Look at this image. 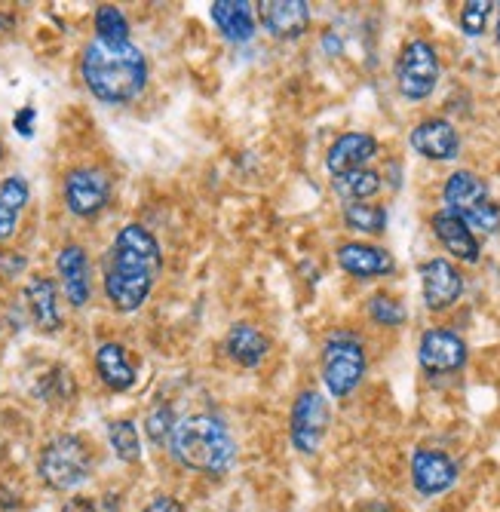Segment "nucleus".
Listing matches in <instances>:
<instances>
[{
  "mask_svg": "<svg viewBox=\"0 0 500 512\" xmlns=\"http://www.w3.org/2000/svg\"><path fill=\"white\" fill-rule=\"evenodd\" d=\"M323 46H326V53H329V56H335V53H341V50H344L341 40L335 37V31H329V34L323 37Z\"/></svg>",
  "mask_w": 500,
  "mask_h": 512,
  "instance_id": "obj_34",
  "label": "nucleus"
},
{
  "mask_svg": "<svg viewBox=\"0 0 500 512\" xmlns=\"http://www.w3.org/2000/svg\"><path fill=\"white\" fill-rule=\"evenodd\" d=\"M258 19L264 31L277 40H298L310 28V4L304 0H264L258 4Z\"/></svg>",
  "mask_w": 500,
  "mask_h": 512,
  "instance_id": "obj_17",
  "label": "nucleus"
},
{
  "mask_svg": "<svg viewBox=\"0 0 500 512\" xmlns=\"http://www.w3.org/2000/svg\"><path fill=\"white\" fill-rule=\"evenodd\" d=\"M0 329H4V316H0Z\"/></svg>",
  "mask_w": 500,
  "mask_h": 512,
  "instance_id": "obj_36",
  "label": "nucleus"
},
{
  "mask_svg": "<svg viewBox=\"0 0 500 512\" xmlns=\"http://www.w3.org/2000/svg\"><path fill=\"white\" fill-rule=\"evenodd\" d=\"M142 512H185V506H181L172 494H157Z\"/></svg>",
  "mask_w": 500,
  "mask_h": 512,
  "instance_id": "obj_32",
  "label": "nucleus"
},
{
  "mask_svg": "<svg viewBox=\"0 0 500 512\" xmlns=\"http://www.w3.org/2000/svg\"><path fill=\"white\" fill-rule=\"evenodd\" d=\"M0 160H4V148H0Z\"/></svg>",
  "mask_w": 500,
  "mask_h": 512,
  "instance_id": "obj_37",
  "label": "nucleus"
},
{
  "mask_svg": "<svg viewBox=\"0 0 500 512\" xmlns=\"http://www.w3.org/2000/svg\"><path fill=\"white\" fill-rule=\"evenodd\" d=\"M430 230H433V237L442 243V249L448 255H454V258L464 261V264H479L482 246H479V237L467 227L464 218H458V215L448 212V209H439L430 218Z\"/></svg>",
  "mask_w": 500,
  "mask_h": 512,
  "instance_id": "obj_16",
  "label": "nucleus"
},
{
  "mask_svg": "<svg viewBox=\"0 0 500 512\" xmlns=\"http://www.w3.org/2000/svg\"><path fill=\"white\" fill-rule=\"evenodd\" d=\"M338 267L347 273V276H356V279H375V276H390L396 270V258L381 249V246H372V243H341L338 252Z\"/></svg>",
  "mask_w": 500,
  "mask_h": 512,
  "instance_id": "obj_18",
  "label": "nucleus"
},
{
  "mask_svg": "<svg viewBox=\"0 0 500 512\" xmlns=\"http://www.w3.org/2000/svg\"><path fill=\"white\" fill-rule=\"evenodd\" d=\"M96 37L108 40V43H126L129 40V22H126L120 7L102 4L96 10Z\"/></svg>",
  "mask_w": 500,
  "mask_h": 512,
  "instance_id": "obj_27",
  "label": "nucleus"
},
{
  "mask_svg": "<svg viewBox=\"0 0 500 512\" xmlns=\"http://www.w3.org/2000/svg\"><path fill=\"white\" fill-rule=\"evenodd\" d=\"M224 353L243 368H258L270 353V341L252 322H237L224 338Z\"/></svg>",
  "mask_w": 500,
  "mask_h": 512,
  "instance_id": "obj_21",
  "label": "nucleus"
},
{
  "mask_svg": "<svg viewBox=\"0 0 500 512\" xmlns=\"http://www.w3.org/2000/svg\"><path fill=\"white\" fill-rule=\"evenodd\" d=\"M212 22L231 43H249L255 37V7L249 0H215L209 7Z\"/></svg>",
  "mask_w": 500,
  "mask_h": 512,
  "instance_id": "obj_20",
  "label": "nucleus"
},
{
  "mask_svg": "<svg viewBox=\"0 0 500 512\" xmlns=\"http://www.w3.org/2000/svg\"><path fill=\"white\" fill-rule=\"evenodd\" d=\"M408 473H412V485L421 497H439L461 479L458 460L436 448H418L412 454V463H408Z\"/></svg>",
  "mask_w": 500,
  "mask_h": 512,
  "instance_id": "obj_11",
  "label": "nucleus"
},
{
  "mask_svg": "<svg viewBox=\"0 0 500 512\" xmlns=\"http://www.w3.org/2000/svg\"><path fill=\"white\" fill-rule=\"evenodd\" d=\"M28 200H31V188L22 175H7L0 181V243H7L16 234Z\"/></svg>",
  "mask_w": 500,
  "mask_h": 512,
  "instance_id": "obj_23",
  "label": "nucleus"
},
{
  "mask_svg": "<svg viewBox=\"0 0 500 512\" xmlns=\"http://www.w3.org/2000/svg\"><path fill=\"white\" fill-rule=\"evenodd\" d=\"M497 10H500V4H497ZM497 40H500V22H497Z\"/></svg>",
  "mask_w": 500,
  "mask_h": 512,
  "instance_id": "obj_35",
  "label": "nucleus"
},
{
  "mask_svg": "<svg viewBox=\"0 0 500 512\" xmlns=\"http://www.w3.org/2000/svg\"><path fill=\"white\" fill-rule=\"evenodd\" d=\"M169 451L185 470L203 476H221L237 460V442L231 430H227L221 417L212 414H191L175 421Z\"/></svg>",
  "mask_w": 500,
  "mask_h": 512,
  "instance_id": "obj_3",
  "label": "nucleus"
},
{
  "mask_svg": "<svg viewBox=\"0 0 500 512\" xmlns=\"http://www.w3.org/2000/svg\"><path fill=\"white\" fill-rule=\"evenodd\" d=\"M467 359H470L467 341L454 329H448V325H433V329H427L418 341V365L430 378L458 375V371L467 365Z\"/></svg>",
  "mask_w": 500,
  "mask_h": 512,
  "instance_id": "obj_10",
  "label": "nucleus"
},
{
  "mask_svg": "<svg viewBox=\"0 0 500 512\" xmlns=\"http://www.w3.org/2000/svg\"><path fill=\"white\" fill-rule=\"evenodd\" d=\"M163 270L160 243L145 224H126L105 258V298L117 313H135L151 298Z\"/></svg>",
  "mask_w": 500,
  "mask_h": 512,
  "instance_id": "obj_1",
  "label": "nucleus"
},
{
  "mask_svg": "<svg viewBox=\"0 0 500 512\" xmlns=\"http://www.w3.org/2000/svg\"><path fill=\"white\" fill-rule=\"evenodd\" d=\"M96 371H99V378L108 390L114 393H123L135 384V365L126 353L123 344L117 341H105L99 344L96 350Z\"/></svg>",
  "mask_w": 500,
  "mask_h": 512,
  "instance_id": "obj_22",
  "label": "nucleus"
},
{
  "mask_svg": "<svg viewBox=\"0 0 500 512\" xmlns=\"http://www.w3.org/2000/svg\"><path fill=\"white\" fill-rule=\"evenodd\" d=\"M62 512H96V503L93 500H86V497H71Z\"/></svg>",
  "mask_w": 500,
  "mask_h": 512,
  "instance_id": "obj_33",
  "label": "nucleus"
},
{
  "mask_svg": "<svg viewBox=\"0 0 500 512\" xmlns=\"http://www.w3.org/2000/svg\"><path fill=\"white\" fill-rule=\"evenodd\" d=\"M56 270L62 279V292L71 307H86L93 298V273H89V255L80 243H68L56 255Z\"/></svg>",
  "mask_w": 500,
  "mask_h": 512,
  "instance_id": "obj_15",
  "label": "nucleus"
},
{
  "mask_svg": "<svg viewBox=\"0 0 500 512\" xmlns=\"http://www.w3.org/2000/svg\"><path fill=\"white\" fill-rule=\"evenodd\" d=\"M114 181L102 166H74L62 181V197L74 218H96L111 203Z\"/></svg>",
  "mask_w": 500,
  "mask_h": 512,
  "instance_id": "obj_9",
  "label": "nucleus"
},
{
  "mask_svg": "<svg viewBox=\"0 0 500 512\" xmlns=\"http://www.w3.org/2000/svg\"><path fill=\"white\" fill-rule=\"evenodd\" d=\"M28 313L40 332H59L62 329V310H59V289L50 276H31L25 286Z\"/></svg>",
  "mask_w": 500,
  "mask_h": 512,
  "instance_id": "obj_19",
  "label": "nucleus"
},
{
  "mask_svg": "<svg viewBox=\"0 0 500 512\" xmlns=\"http://www.w3.org/2000/svg\"><path fill=\"white\" fill-rule=\"evenodd\" d=\"M442 203L448 212L464 218L473 234L476 230H482V234H497L500 230V206L491 200L488 181L473 169H458L445 178Z\"/></svg>",
  "mask_w": 500,
  "mask_h": 512,
  "instance_id": "obj_5",
  "label": "nucleus"
},
{
  "mask_svg": "<svg viewBox=\"0 0 500 512\" xmlns=\"http://www.w3.org/2000/svg\"><path fill=\"white\" fill-rule=\"evenodd\" d=\"M34 123H37V111H34L31 105L19 108L16 117H13V129H16L22 138H31V135H34Z\"/></svg>",
  "mask_w": 500,
  "mask_h": 512,
  "instance_id": "obj_31",
  "label": "nucleus"
},
{
  "mask_svg": "<svg viewBox=\"0 0 500 512\" xmlns=\"http://www.w3.org/2000/svg\"><path fill=\"white\" fill-rule=\"evenodd\" d=\"M378 151H381V145L372 132H341L326 151V169L332 172V178L344 175V172L366 169L378 157Z\"/></svg>",
  "mask_w": 500,
  "mask_h": 512,
  "instance_id": "obj_14",
  "label": "nucleus"
},
{
  "mask_svg": "<svg viewBox=\"0 0 500 512\" xmlns=\"http://www.w3.org/2000/svg\"><path fill=\"white\" fill-rule=\"evenodd\" d=\"M89 473H93V451H89L86 439L74 433H62L40 448L37 476L47 488L74 491L77 485L89 479Z\"/></svg>",
  "mask_w": 500,
  "mask_h": 512,
  "instance_id": "obj_6",
  "label": "nucleus"
},
{
  "mask_svg": "<svg viewBox=\"0 0 500 512\" xmlns=\"http://www.w3.org/2000/svg\"><path fill=\"white\" fill-rule=\"evenodd\" d=\"M439 74H442L439 53L430 40L415 37L402 46V53L396 59V89L402 99L408 102L430 99L439 86Z\"/></svg>",
  "mask_w": 500,
  "mask_h": 512,
  "instance_id": "obj_7",
  "label": "nucleus"
},
{
  "mask_svg": "<svg viewBox=\"0 0 500 512\" xmlns=\"http://www.w3.org/2000/svg\"><path fill=\"white\" fill-rule=\"evenodd\" d=\"M366 313H369V319H372L375 325H384V329H399V325L408 319L405 307H402L393 295H387V292L372 295L369 304H366Z\"/></svg>",
  "mask_w": 500,
  "mask_h": 512,
  "instance_id": "obj_28",
  "label": "nucleus"
},
{
  "mask_svg": "<svg viewBox=\"0 0 500 512\" xmlns=\"http://www.w3.org/2000/svg\"><path fill=\"white\" fill-rule=\"evenodd\" d=\"M320 368H323V384L329 396L347 399L350 393H356L362 378H366V368H369L366 341L350 329H335L323 341Z\"/></svg>",
  "mask_w": 500,
  "mask_h": 512,
  "instance_id": "obj_4",
  "label": "nucleus"
},
{
  "mask_svg": "<svg viewBox=\"0 0 500 512\" xmlns=\"http://www.w3.org/2000/svg\"><path fill=\"white\" fill-rule=\"evenodd\" d=\"M491 10H494V4H488V0H467L461 7V31L467 37H482L488 28Z\"/></svg>",
  "mask_w": 500,
  "mask_h": 512,
  "instance_id": "obj_29",
  "label": "nucleus"
},
{
  "mask_svg": "<svg viewBox=\"0 0 500 512\" xmlns=\"http://www.w3.org/2000/svg\"><path fill=\"white\" fill-rule=\"evenodd\" d=\"M329 399L320 390H301L292 402V414H289V439L295 445V451L301 454H316L329 433Z\"/></svg>",
  "mask_w": 500,
  "mask_h": 512,
  "instance_id": "obj_8",
  "label": "nucleus"
},
{
  "mask_svg": "<svg viewBox=\"0 0 500 512\" xmlns=\"http://www.w3.org/2000/svg\"><path fill=\"white\" fill-rule=\"evenodd\" d=\"M464 286H467L464 273L448 258H427L421 264V292H424V307L430 313L451 310L464 298Z\"/></svg>",
  "mask_w": 500,
  "mask_h": 512,
  "instance_id": "obj_12",
  "label": "nucleus"
},
{
  "mask_svg": "<svg viewBox=\"0 0 500 512\" xmlns=\"http://www.w3.org/2000/svg\"><path fill=\"white\" fill-rule=\"evenodd\" d=\"M408 145H412V151L421 154L424 160L451 163V160H458V154H461V135H458V129H454L451 120L427 117L412 129V135H408Z\"/></svg>",
  "mask_w": 500,
  "mask_h": 512,
  "instance_id": "obj_13",
  "label": "nucleus"
},
{
  "mask_svg": "<svg viewBox=\"0 0 500 512\" xmlns=\"http://www.w3.org/2000/svg\"><path fill=\"white\" fill-rule=\"evenodd\" d=\"M381 188H384L381 172L378 169H369V166L332 178V191L344 203H372V197H378Z\"/></svg>",
  "mask_w": 500,
  "mask_h": 512,
  "instance_id": "obj_24",
  "label": "nucleus"
},
{
  "mask_svg": "<svg viewBox=\"0 0 500 512\" xmlns=\"http://www.w3.org/2000/svg\"><path fill=\"white\" fill-rule=\"evenodd\" d=\"M80 77L86 89L105 105H129L148 86V59L135 43L89 40L80 56Z\"/></svg>",
  "mask_w": 500,
  "mask_h": 512,
  "instance_id": "obj_2",
  "label": "nucleus"
},
{
  "mask_svg": "<svg viewBox=\"0 0 500 512\" xmlns=\"http://www.w3.org/2000/svg\"><path fill=\"white\" fill-rule=\"evenodd\" d=\"M172 427H175L172 405H163V402H160V405H154V408L148 411V417H145V430H148V436H151V442H154V445L169 442Z\"/></svg>",
  "mask_w": 500,
  "mask_h": 512,
  "instance_id": "obj_30",
  "label": "nucleus"
},
{
  "mask_svg": "<svg viewBox=\"0 0 500 512\" xmlns=\"http://www.w3.org/2000/svg\"><path fill=\"white\" fill-rule=\"evenodd\" d=\"M387 209L378 203H347L344 206V224L356 234H369V237H381L387 230Z\"/></svg>",
  "mask_w": 500,
  "mask_h": 512,
  "instance_id": "obj_25",
  "label": "nucleus"
},
{
  "mask_svg": "<svg viewBox=\"0 0 500 512\" xmlns=\"http://www.w3.org/2000/svg\"><path fill=\"white\" fill-rule=\"evenodd\" d=\"M108 442L114 448V454L123 463H139L142 460V439H139V427L132 421H111L108 424Z\"/></svg>",
  "mask_w": 500,
  "mask_h": 512,
  "instance_id": "obj_26",
  "label": "nucleus"
}]
</instances>
